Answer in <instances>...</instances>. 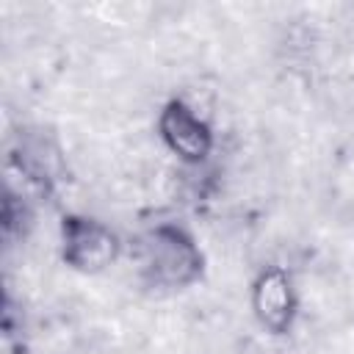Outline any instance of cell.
<instances>
[{
	"label": "cell",
	"instance_id": "cell-2",
	"mask_svg": "<svg viewBox=\"0 0 354 354\" xmlns=\"http://www.w3.org/2000/svg\"><path fill=\"white\" fill-rule=\"evenodd\" d=\"M61 260L80 274H100L122 254L119 235L100 218L86 213H66L58 227Z\"/></svg>",
	"mask_w": 354,
	"mask_h": 354
},
{
	"label": "cell",
	"instance_id": "cell-4",
	"mask_svg": "<svg viewBox=\"0 0 354 354\" xmlns=\"http://www.w3.org/2000/svg\"><path fill=\"white\" fill-rule=\"evenodd\" d=\"M252 313L271 335H288L299 315V296L288 268L266 266L252 282Z\"/></svg>",
	"mask_w": 354,
	"mask_h": 354
},
{
	"label": "cell",
	"instance_id": "cell-1",
	"mask_svg": "<svg viewBox=\"0 0 354 354\" xmlns=\"http://www.w3.org/2000/svg\"><path fill=\"white\" fill-rule=\"evenodd\" d=\"M136 263L152 288L183 290L202 279L205 254L196 238L177 221H158L136 238Z\"/></svg>",
	"mask_w": 354,
	"mask_h": 354
},
{
	"label": "cell",
	"instance_id": "cell-3",
	"mask_svg": "<svg viewBox=\"0 0 354 354\" xmlns=\"http://www.w3.org/2000/svg\"><path fill=\"white\" fill-rule=\"evenodd\" d=\"M158 136L166 149L177 155V160H183L185 166H202L216 147L213 127L183 97H171L163 102L158 113Z\"/></svg>",
	"mask_w": 354,
	"mask_h": 354
},
{
	"label": "cell",
	"instance_id": "cell-5",
	"mask_svg": "<svg viewBox=\"0 0 354 354\" xmlns=\"http://www.w3.org/2000/svg\"><path fill=\"white\" fill-rule=\"evenodd\" d=\"M30 224H33L30 199L22 191H17L11 183H6V188H3V207H0V227H3L6 243H14L17 238H25Z\"/></svg>",
	"mask_w": 354,
	"mask_h": 354
}]
</instances>
